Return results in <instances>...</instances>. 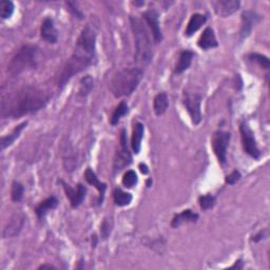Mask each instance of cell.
I'll list each match as a JSON object with an SVG mask.
<instances>
[{
  "mask_svg": "<svg viewBox=\"0 0 270 270\" xmlns=\"http://www.w3.org/2000/svg\"><path fill=\"white\" fill-rule=\"evenodd\" d=\"M183 104L185 108L187 109L191 120L194 125H198L202 120V112H201V104H202V96L196 93H189L185 92Z\"/></svg>",
  "mask_w": 270,
  "mask_h": 270,
  "instance_id": "cell-9",
  "label": "cell"
},
{
  "mask_svg": "<svg viewBox=\"0 0 270 270\" xmlns=\"http://www.w3.org/2000/svg\"><path fill=\"white\" fill-rule=\"evenodd\" d=\"M139 169H140V172H141V173L148 174L149 170H148V167H147L145 164H140V165H139Z\"/></svg>",
  "mask_w": 270,
  "mask_h": 270,
  "instance_id": "cell-37",
  "label": "cell"
},
{
  "mask_svg": "<svg viewBox=\"0 0 270 270\" xmlns=\"http://www.w3.org/2000/svg\"><path fill=\"white\" fill-rule=\"evenodd\" d=\"M143 70L137 67L124 68L113 75L110 82V90L116 98L129 96L136 90L143 78Z\"/></svg>",
  "mask_w": 270,
  "mask_h": 270,
  "instance_id": "cell-3",
  "label": "cell"
},
{
  "mask_svg": "<svg viewBox=\"0 0 270 270\" xmlns=\"http://www.w3.org/2000/svg\"><path fill=\"white\" fill-rule=\"evenodd\" d=\"M216 202V196H213L211 194H206V195H202L198 198V203H200V207L203 210H209L211 208L215 207Z\"/></svg>",
  "mask_w": 270,
  "mask_h": 270,
  "instance_id": "cell-30",
  "label": "cell"
},
{
  "mask_svg": "<svg viewBox=\"0 0 270 270\" xmlns=\"http://www.w3.org/2000/svg\"><path fill=\"white\" fill-rule=\"evenodd\" d=\"M63 189H65V192L67 197H69L71 206L72 208H77L82 204L84 197H86L87 189L83 186L82 184H78L76 188H71L68 184H66L63 181H60Z\"/></svg>",
  "mask_w": 270,
  "mask_h": 270,
  "instance_id": "cell-10",
  "label": "cell"
},
{
  "mask_svg": "<svg viewBox=\"0 0 270 270\" xmlns=\"http://www.w3.org/2000/svg\"><path fill=\"white\" fill-rule=\"evenodd\" d=\"M46 268H49V269H56V267H54L53 265H49V264L41 265V266L39 267V269H46Z\"/></svg>",
  "mask_w": 270,
  "mask_h": 270,
  "instance_id": "cell-39",
  "label": "cell"
},
{
  "mask_svg": "<svg viewBox=\"0 0 270 270\" xmlns=\"http://www.w3.org/2000/svg\"><path fill=\"white\" fill-rule=\"evenodd\" d=\"M197 45L203 50H209L212 48H216L218 46V42L216 40V34L213 29L211 27H207L205 29L203 34L201 35L200 39L197 41Z\"/></svg>",
  "mask_w": 270,
  "mask_h": 270,
  "instance_id": "cell-17",
  "label": "cell"
},
{
  "mask_svg": "<svg viewBox=\"0 0 270 270\" xmlns=\"http://www.w3.org/2000/svg\"><path fill=\"white\" fill-rule=\"evenodd\" d=\"M248 57H249V59L251 61L257 62L258 65L260 67H262L263 69L268 70L269 67H270L269 59H268V57H266L265 55H262V54H259V53H251V54H249Z\"/></svg>",
  "mask_w": 270,
  "mask_h": 270,
  "instance_id": "cell-31",
  "label": "cell"
},
{
  "mask_svg": "<svg viewBox=\"0 0 270 270\" xmlns=\"http://www.w3.org/2000/svg\"><path fill=\"white\" fill-rule=\"evenodd\" d=\"M113 200H114L115 205L119 206V207H124V206H128L132 202V195L125 192L122 189L116 188L113 191Z\"/></svg>",
  "mask_w": 270,
  "mask_h": 270,
  "instance_id": "cell-25",
  "label": "cell"
},
{
  "mask_svg": "<svg viewBox=\"0 0 270 270\" xmlns=\"http://www.w3.org/2000/svg\"><path fill=\"white\" fill-rule=\"evenodd\" d=\"M27 122L18 125V126L15 128V129H14L10 134L5 135V136H3V137L1 138V150H4L5 148L10 147V146L14 143V141H15V140L19 137V135H20L21 131H23V130L25 129V128L27 127Z\"/></svg>",
  "mask_w": 270,
  "mask_h": 270,
  "instance_id": "cell-24",
  "label": "cell"
},
{
  "mask_svg": "<svg viewBox=\"0 0 270 270\" xmlns=\"http://www.w3.org/2000/svg\"><path fill=\"white\" fill-rule=\"evenodd\" d=\"M242 267H243V262H242V260H239L236 262V264H234L231 268H237V269H241Z\"/></svg>",
  "mask_w": 270,
  "mask_h": 270,
  "instance_id": "cell-38",
  "label": "cell"
},
{
  "mask_svg": "<svg viewBox=\"0 0 270 270\" xmlns=\"http://www.w3.org/2000/svg\"><path fill=\"white\" fill-rule=\"evenodd\" d=\"M193 52H191L190 50H184V51L181 52L180 54V58L179 61H177L174 72L176 74H181L185 71L188 70L189 67L191 66V62H192L193 59Z\"/></svg>",
  "mask_w": 270,
  "mask_h": 270,
  "instance_id": "cell-19",
  "label": "cell"
},
{
  "mask_svg": "<svg viewBox=\"0 0 270 270\" xmlns=\"http://www.w3.org/2000/svg\"><path fill=\"white\" fill-rule=\"evenodd\" d=\"M94 89V80L90 75H87L81 78L80 82V90H78V95L84 97L91 93V91Z\"/></svg>",
  "mask_w": 270,
  "mask_h": 270,
  "instance_id": "cell-26",
  "label": "cell"
},
{
  "mask_svg": "<svg viewBox=\"0 0 270 270\" xmlns=\"http://www.w3.org/2000/svg\"><path fill=\"white\" fill-rule=\"evenodd\" d=\"M231 134L227 131H216L212 137V148L219 162L224 165L227 161V148L229 146Z\"/></svg>",
  "mask_w": 270,
  "mask_h": 270,
  "instance_id": "cell-7",
  "label": "cell"
},
{
  "mask_svg": "<svg viewBox=\"0 0 270 270\" xmlns=\"http://www.w3.org/2000/svg\"><path fill=\"white\" fill-rule=\"evenodd\" d=\"M266 237H267L266 230H263V231H260L258 234H255V236L252 238V241L255 242V243H258V242H260L263 239H265Z\"/></svg>",
  "mask_w": 270,
  "mask_h": 270,
  "instance_id": "cell-36",
  "label": "cell"
},
{
  "mask_svg": "<svg viewBox=\"0 0 270 270\" xmlns=\"http://www.w3.org/2000/svg\"><path fill=\"white\" fill-rule=\"evenodd\" d=\"M128 112H129V107H128L127 103L126 102L120 103L116 107V109L114 110V112H113V114H112V116L110 118L111 125H113V126L117 125L118 122H119V119L122 118L123 116H125Z\"/></svg>",
  "mask_w": 270,
  "mask_h": 270,
  "instance_id": "cell-27",
  "label": "cell"
},
{
  "mask_svg": "<svg viewBox=\"0 0 270 270\" xmlns=\"http://www.w3.org/2000/svg\"><path fill=\"white\" fill-rule=\"evenodd\" d=\"M197 219H198L197 213H194L190 209H186L173 217L171 226L173 228H177V227H180L184 223H195Z\"/></svg>",
  "mask_w": 270,
  "mask_h": 270,
  "instance_id": "cell-18",
  "label": "cell"
},
{
  "mask_svg": "<svg viewBox=\"0 0 270 270\" xmlns=\"http://www.w3.org/2000/svg\"><path fill=\"white\" fill-rule=\"evenodd\" d=\"M132 162V156L129 152V149L127 146V133L123 129L120 133V149L116 152L114 162H113V171L114 173L120 172L126 167L129 166Z\"/></svg>",
  "mask_w": 270,
  "mask_h": 270,
  "instance_id": "cell-8",
  "label": "cell"
},
{
  "mask_svg": "<svg viewBox=\"0 0 270 270\" xmlns=\"http://www.w3.org/2000/svg\"><path fill=\"white\" fill-rule=\"evenodd\" d=\"M143 18L145 19L146 24L150 27L152 32V36L156 44H159L162 40V34L160 27V20H159V13L154 9H149L143 13Z\"/></svg>",
  "mask_w": 270,
  "mask_h": 270,
  "instance_id": "cell-12",
  "label": "cell"
},
{
  "mask_svg": "<svg viewBox=\"0 0 270 270\" xmlns=\"http://www.w3.org/2000/svg\"><path fill=\"white\" fill-rule=\"evenodd\" d=\"M240 132L242 137V143H243V147L245 152L251 156L254 160H259L261 156V152L257 145V140L254 137V133L250 129L249 125L243 122L240 125Z\"/></svg>",
  "mask_w": 270,
  "mask_h": 270,
  "instance_id": "cell-6",
  "label": "cell"
},
{
  "mask_svg": "<svg viewBox=\"0 0 270 270\" xmlns=\"http://www.w3.org/2000/svg\"><path fill=\"white\" fill-rule=\"evenodd\" d=\"M241 177H242V175H241L240 171H238V170H234V171H232L229 175L226 176L225 181L228 185H234L241 180Z\"/></svg>",
  "mask_w": 270,
  "mask_h": 270,
  "instance_id": "cell-33",
  "label": "cell"
},
{
  "mask_svg": "<svg viewBox=\"0 0 270 270\" xmlns=\"http://www.w3.org/2000/svg\"><path fill=\"white\" fill-rule=\"evenodd\" d=\"M261 20V16L253 11H245L242 14V26L240 31L241 40L246 39L249 36L253 27Z\"/></svg>",
  "mask_w": 270,
  "mask_h": 270,
  "instance_id": "cell-11",
  "label": "cell"
},
{
  "mask_svg": "<svg viewBox=\"0 0 270 270\" xmlns=\"http://www.w3.org/2000/svg\"><path fill=\"white\" fill-rule=\"evenodd\" d=\"M168 107H169V98L165 92H162V93H159L154 97L153 109L156 115L161 116L162 114H165Z\"/></svg>",
  "mask_w": 270,
  "mask_h": 270,
  "instance_id": "cell-23",
  "label": "cell"
},
{
  "mask_svg": "<svg viewBox=\"0 0 270 270\" xmlns=\"http://www.w3.org/2000/svg\"><path fill=\"white\" fill-rule=\"evenodd\" d=\"M14 9H15V6L10 0H1L0 1V16L2 19L10 18L13 15Z\"/></svg>",
  "mask_w": 270,
  "mask_h": 270,
  "instance_id": "cell-28",
  "label": "cell"
},
{
  "mask_svg": "<svg viewBox=\"0 0 270 270\" xmlns=\"http://www.w3.org/2000/svg\"><path fill=\"white\" fill-rule=\"evenodd\" d=\"M111 233V225L109 223V221L107 218L104 219V222L101 226V234H102V238L104 240H106L107 238H108L110 236Z\"/></svg>",
  "mask_w": 270,
  "mask_h": 270,
  "instance_id": "cell-34",
  "label": "cell"
},
{
  "mask_svg": "<svg viewBox=\"0 0 270 270\" xmlns=\"http://www.w3.org/2000/svg\"><path fill=\"white\" fill-rule=\"evenodd\" d=\"M212 5L216 15L225 18L236 13L240 8L241 2L239 0H217L212 2Z\"/></svg>",
  "mask_w": 270,
  "mask_h": 270,
  "instance_id": "cell-13",
  "label": "cell"
},
{
  "mask_svg": "<svg viewBox=\"0 0 270 270\" xmlns=\"http://www.w3.org/2000/svg\"><path fill=\"white\" fill-rule=\"evenodd\" d=\"M68 5H69V10L71 11V12H72L73 14H74V15L76 16V17H78V18H80V19H82L83 18V15H82V13L80 11V10H78L77 8H76V5H75V3H73V2H68L67 3Z\"/></svg>",
  "mask_w": 270,
  "mask_h": 270,
  "instance_id": "cell-35",
  "label": "cell"
},
{
  "mask_svg": "<svg viewBox=\"0 0 270 270\" xmlns=\"http://www.w3.org/2000/svg\"><path fill=\"white\" fill-rule=\"evenodd\" d=\"M25 194V187L23 186V184H20L18 182H14L12 184V190H11V197L12 201L18 203L21 200H23Z\"/></svg>",
  "mask_w": 270,
  "mask_h": 270,
  "instance_id": "cell-29",
  "label": "cell"
},
{
  "mask_svg": "<svg viewBox=\"0 0 270 270\" xmlns=\"http://www.w3.org/2000/svg\"><path fill=\"white\" fill-rule=\"evenodd\" d=\"M37 48L33 46H25L12 58L8 67L9 73L13 76L18 75L25 71L33 69L36 66Z\"/></svg>",
  "mask_w": 270,
  "mask_h": 270,
  "instance_id": "cell-5",
  "label": "cell"
},
{
  "mask_svg": "<svg viewBox=\"0 0 270 270\" xmlns=\"http://www.w3.org/2000/svg\"><path fill=\"white\" fill-rule=\"evenodd\" d=\"M41 38L48 41L49 44H56L58 40V32L56 30L54 20L52 18H46L41 24L40 27Z\"/></svg>",
  "mask_w": 270,
  "mask_h": 270,
  "instance_id": "cell-14",
  "label": "cell"
},
{
  "mask_svg": "<svg viewBox=\"0 0 270 270\" xmlns=\"http://www.w3.org/2000/svg\"><path fill=\"white\" fill-rule=\"evenodd\" d=\"M50 96L44 90L35 87H26L17 91L8 99L1 102V116L18 118L36 113L44 109Z\"/></svg>",
  "mask_w": 270,
  "mask_h": 270,
  "instance_id": "cell-2",
  "label": "cell"
},
{
  "mask_svg": "<svg viewBox=\"0 0 270 270\" xmlns=\"http://www.w3.org/2000/svg\"><path fill=\"white\" fill-rule=\"evenodd\" d=\"M144 132H145V127L141 123H136L134 125L133 134H132V139H131V147L135 154H138L141 148V140L144 137Z\"/></svg>",
  "mask_w": 270,
  "mask_h": 270,
  "instance_id": "cell-21",
  "label": "cell"
},
{
  "mask_svg": "<svg viewBox=\"0 0 270 270\" xmlns=\"http://www.w3.org/2000/svg\"><path fill=\"white\" fill-rule=\"evenodd\" d=\"M206 21H207V17H206L205 15H203V14H193L192 16H191L189 23H188V26H187V29H186V36L190 37L192 36V35L197 31L201 29V27L203 25H205Z\"/></svg>",
  "mask_w": 270,
  "mask_h": 270,
  "instance_id": "cell-22",
  "label": "cell"
},
{
  "mask_svg": "<svg viewBox=\"0 0 270 270\" xmlns=\"http://www.w3.org/2000/svg\"><path fill=\"white\" fill-rule=\"evenodd\" d=\"M130 24L135 40V51H136L135 52V60L146 66L151 61L153 56L150 35H149L144 21L139 18L131 16Z\"/></svg>",
  "mask_w": 270,
  "mask_h": 270,
  "instance_id": "cell-4",
  "label": "cell"
},
{
  "mask_svg": "<svg viewBox=\"0 0 270 270\" xmlns=\"http://www.w3.org/2000/svg\"><path fill=\"white\" fill-rule=\"evenodd\" d=\"M24 224H25L24 215L18 213V215L13 216L12 218H11V221L8 223V225L4 227L3 232H2L3 239L16 237L17 234L20 232V230L23 229Z\"/></svg>",
  "mask_w": 270,
  "mask_h": 270,
  "instance_id": "cell-15",
  "label": "cell"
},
{
  "mask_svg": "<svg viewBox=\"0 0 270 270\" xmlns=\"http://www.w3.org/2000/svg\"><path fill=\"white\" fill-rule=\"evenodd\" d=\"M136 183H137V175L135 173V171H133V170H129V171H127L124 174L123 184L125 187L132 188L133 186L136 185Z\"/></svg>",
  "mask_w": 270,
  "mask_h": 270,
  "instance_id": "cell-32",
  "label": "cell"
},
{
  "mask_svg": "<svg viewBox=\"0 0 270 270\" xmlns=\"http://www.w3.org/2000/svg\"><path fill=\"white\" fill-rule=\"evenodd\" d=\"M96 51V33L90 26L83 27L76 41L72 56L67 60L59 77L58 86L63 88L75 74L86 70L93 63Z\"/></svg>",
  "mask_w": 270,
  "mask_h": 270,
  "instance_id": "cell-1",
  "label": "cell"
},
{
  "mask_svg": "<svg viewBox=\"0 0 270 270\" xmlns=\"http://www.w3.org/2000/svg\"><path fill=\"white\" fill-rule=\"evenodd\" d=\"M57 206H58V200H57V198H56L54 195H52V196L48 197L47 200L42 201V202L37 206L36 209H35V212H36L37 217L41 221V219H44V217L46 216L47 212H48L49 210L55 209L56 207H57Z\"/></svg>",
  "mask_w": 270,
  "mask_h": 270,
  "instance_id": "cell-20",
  "label": "cell"
},
{
  "mask_svg": "<svg viewBox=\"0 0 270 270\" xmlns=\"http://www.w3.org/2000/svg\"><path fill=\"white\" fill-rule=\"evenodd\" d=\"M84 179H86V181L90 185H92V186H94L97 189V191L99 192L97 204L98 205H102L103 202H104V197H105V192H106V189H107V185L105 183H102L101 181L98 180V177L96 176L95 172L91 168H88L86 170V172H84Z\"/></svg>",
  "mask_w": 270,
  "mask_h": 270,
  "instance_id": "cell-16",
  "label": "cell"
}]
</instances>
